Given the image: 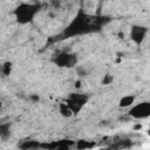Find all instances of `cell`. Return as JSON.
Returning <instances> with one entry per match:
<instances>
[{
	"label": "cell",
	"instance_id": "6da1fadb",
	"mask_svg": "<svg viewBox=\"0 0 150 150\" xmlns=\"http://www.w3.org/2000/svg\"><path fill=\"white\" fill-rule=\"evenodd\" d=\"M41 8L42 5L39 2H21L14 8L13 15L19 25H28L33 22Z\"/></svg>",
	"mask_w": 150,
	"mask_h": 150
},
{
	"label": "cell",
	"instance_id": "7a4b0ae2",
	"mask_svg": "<svg viewBox=\"0 0 150 150\" xmlns=\"http://www.w3.org/2000/svg\"><path fill=\"white\" fill-rule=\"evenodd\" d=\"M90 30H94V26L90 23L89 16L87 14H83L80 11L76 19H74L73 22L64 30V34L75 35V34H81V33H86V32H90Z\"/></svg>",
	"mask_w": 150,
	"mask_h": 150
},
{
	"label": "cell",
	"instance_id": "3957f363",
	"mask_svg": "<svg viewBox=\"0 0 150 150\" xmlns=\"http://www.w3.org/2000/svg\"><path fill=\"white\" fill-rule=\"evenodd\" d=\"M89 101V96L87 94H81V93H73L70 94L67 98H66V103L67 105L70 108L73 115H77L83 107L87 104V102Z\"/></svg>",
	"mask_w": 150,
	"mask_h": 150
},
{
	"label": "cell",
	"instance_id": "277c9868",
	"mask_svg": "<svg viewBox=\"0 0 150 150\" xmlns=\"http://www.w3.org/2000/svg\"><path fill=\"white\" fill-rule=\"evenodd\" d=\"M52 62L60 68H73L77 64V55L68 52H57L53 55Z\"/></svg>",
	"mask_w": 150,
	"mask_h": 150
},
{
	"label": "cell",
	"instance_id": "5b68a950",
	"mask_svg": "<svg viewBox=\"0 0 150 150\" xmlns=\"http://www.w3.org/2000/svg\"><path fill=\"white\" fill-rule=\"evenodd\" d=\"M129 117L134 120H145L150 116V102L142 101L139 103L132 104L128 111Z\"/></svg>",
	"mask_w": 150,
	"mask_h": 150
},
{
	"label": "cell",
	"instance_id": "8992f818",
	"mask_svg": "<svg viewBox=\"0 0 150 150\" xmlns=\"http://www.w3.org/2000/svg\"><path fill=\"white\" fill-rule=\"evenodd\" d=\"M148 32H149V28H148L146 26L132 25L131 28H130V34H129L130 40H131L135 45L139 46V45H142L143 41L145 40Z\"/></svg>",
	"mask_w": 150,
	"mask_h": 150
},
{
	"label": "cell",
	"instance_id": "52a82bcc",
	"mask_svg": "<svg viewBox=\"0 0 150 150\" xmlns=\"http://www.w3.org/2000/svg\"><path fill=\"white\" fill-rule=\"evenodd\" d=\"M12 135V123L5 122L0 123V139L7 141Z\"/></svg>",
	"mask_w": 150,
	"mask_h": 150
},
{
	"label": "cell",
	"instance_id": "ba28073f",
	"mask_svg": "<svg viewBox=\"0 0 150 150\" xmlns=\"http://www.w3.org/2000/svg\"><path fill=\"white\" fill-rule=\"evenodd\" d=\"M136 101V96L135 95H125L122 96L118 101V107L120 108H130Z\"/></svg>",
	"mask_w": 150,
	"mask_h": 150
},
{
	"label": "cell",
	"instance_id": "9c48e42d",
	"mask_svg": "<svg viewBox=\"0 0 150 150\" xmlns=\"http://www.w3.org/2000/svg\"><path fill=\"white\" fill-rule=\"evenodd\" d=\"M59 112H60V115H61L62 117H64V118H69V117L74 116L73 112H71V110H70V108L67 105L66 102H60V103H59Z\"/></svg>",
	"mask_w": 150,
	"mask_h": 150
},
{
	"label": "cell",
	"instance_id": "30bf717a",
	"mask_svg": "<svg viewBox=\"0 0 150 150\" xmlns=\"http://www.w3.org/2000/svg\"><path fill=\"white\" fill-rule=\"evenodd\" d=\"M13 70V63L11 61H5L0 64V74L2 76H9Z\"/></svg>",
	"mask_w": 150,
	"mask_h": 150
},
{
	"label": "cell",
	"instance_id": "8fae6325",
	"mask_svg": "<svg viewBox=\"0 0 150 150\" xmlns=\"http://www.w3.org/2000/svg\"><path fill=\"white\" fill-rule=\"evenodd\" d=\"M131 144L129 142V139H120L117 141L115 144L111 145V148H129Z\"/></svg>",
	"mask_w": 150,
	"mask_h": 150
},
{
	"label": "cell",
	"instance_id": "7c38bea8",
	"mask_svg": "<svg viewBox=\"0 0 150 150\" xmlns=\"http://www.w3.org/2000/svg\"><path fill=\"white\" fill-rule=\"evenodd\" d=\"M41 144L36 143V142H33V141H26L23 144L20 145V148L22 149H32V148H39Z\"/></svg>",
	"mask_w": 150,
	"mask_h": 150
},
{
	"label": "cell",
	"instance_id": "4fadbf2b",
	"mask_svg": "<svg viewBox=\"0 0 150 150\" xmlns=\"http://www.w3.org/2000/svg\"><path fill=\"white\" fill-rule=\"evenodd\" d=\"M93 144H90V143H88V141H79L77 143H76V148H79V149H86V148H90Z\"/></svg>",
	"mask_w": 150,
	"mask_h": 150
},
{
	"label": "cell",
	"instance_id": "5bb4252c",
	"mask_svg": "<svg viewBox=\"0 0 150 150\" xmlns=\"http://www.w3.org/2000/svg\"><path fill=\"white\" fill-rule=\"evenodd\" d=\"M114 81V77H112V75H110V74H105L104 75V77H103V80H102V84H110L111 82Z\"/></svg>",
	"mask_w": 150,
	"mask_h": 150
},
{
	"label": "cell",
	"instance_id": "9a60e30c",
	"mask_svg": "<svg viewBox=\"0 0 150 150\" xmlns=\"http://www.w3.org/2000/svg\"><path fill=\"white\" fill-rule=\"evenodd\" d=\"M76 73H77L79 76H86L87 70H86L83 67H76Z\"/></svg>",
	"mask_w": 150,
	"mask_h": 150
},
{
	"label": "cell",
	"instance_id": "2e32d148",
	"mask_svg": "<svg viewBox=\"0 0 150 150\" xmlns=\"http://www.w3.org/2000/svg\"><path fill=\"white\" fill-rule=\"evenodd\" d=\"M135 129H142V124H137V125H135Z\"/></svg>",
	"mask_w": 150,
	"mask_h": 150
}]
</instances>
